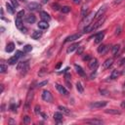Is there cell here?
Returning a JSON list of instances; mask_svg holds the SVG:
<instances>
[{"instance_id":"obj_1","label":"cell","mask_w":125,"mask_h":125,"mask_svg":"<svg viewBox=\"0 0 125 125\" xmlns=\"http://www.w3.org/2000/svg\"><path fill=\"white\" fill-rule=\"evenodd\" d=\"M17 68H18V70L21 72V75H24V74L27 72L28 68H29L28 62H21L18 64Z\"/></svg>"},{"instance_id":"obj_2","label":"cell","mask_w":125,"mask_h":125,"mask_svg":"<svg viewBox=\"0 0 125 125\" xmlns=\"http://www.w3.org/2000/svg\"><path fill=\"white\" fill-rule=\"evenodd\" d=\"M107 104L106 101H97V102H93L89 104L90 108H102L104 106H105Z\"/></svg>"},{"instance_id":"obj_3","label":"cell","mask_w":125,"mask_h":125,"mask_svg":"<svg viewBox=\"0 0 125 125\" xmlns=\"http://www.w3.org/2000/svg\"><path fill=\"white\" fill-rule=\"evenodd\" d=\"M106 7H107L106 5H104V6H102V7L98 10V12L95 14V19H94L95 21H98L99 19L102 18V16H103V15L104 14V12L106 11Z\"/></svg>"},{"instance_id":"obj_4","label":"cell","mask_w":125,"mask_h":125,"mask_svg":"<svg viewBox=\"0 0 125 125\" xmlns=\"http://www.w3.org/2000/svg\"><path fill=\"white\" fill-rule=\"evenodd\" d=\"M42 99H43V101L50 103V102L53 101V96H52V94H51L49 91L44 90V91L42 92Z\"/></svg>"},{"instance_id":"obj_5","label":"cell","mask_w":125,"mask_h":125,"mask_svg":"<svg viewBox=\"0 0 125 125\" xmlns=\"http://www.w3.org/2000/svg\"><path fill=\"white\" fill-rule=\"evenodd\" d=\"M41 8V5L37 2H30L27 4V9L29 11H38Z\"/></svg>"},{"instance_id":"obj_6","label":"cell","mask_w":125,"mask_h":125,"mask_svg":"<svg viewBox=\"0 0 125 125\" xmlns=\"http://www.w3.org/2000/svg\"><path fill=\"white\" fill-rule=\"evenodd\" d=\"M98 65H99V62H98V60L97 59L94 58V59H91L89 61V68L91 70H96L97 67H98Z\"/></svg>"},{"instance_id":"obj_7","label":"cell","mask_w":125,"mask_h":125,"mask_svg":"<svg viewBox=\"0 0 125 125\" xmlns=\"http://www.w3.org/2000/svg\"><path fill=\"white\" fill-rule=\"evenodd\" d=\"M81 35H82V33H74V34H71V35H69V36H67L66 38H65V42H70V41H74V40H76V39H79L80 37H81Z\"/></svg>"},{"instance_id":"obj_8","label":"cell","mask_w":125,"mask_h":125,"mask_svg":"<svg viewBox=\"0 0 125 125\" xmlns=\"http://www.w3.org/2000/svg\"><path fill=\"white\" fill-rule=\"evenodd\" d=\"M104 31H102V32H100V33L95 34V43H96V44L101 43L102 40L104 39Z\"/></svg>"},{"instance_id":"obj_9","label":"cell","mask_w":125,"mask_h":125,"mask_svg":"<svg viewBox=\"0 0 125 125\" xmlns=\"http://www.w3.org/2000/svg\"><path fill=\"white\" fill-rule=\"evenodd\" d=\"M56 88H57V90L62 94V95H67L68 94V91L64 88V86H62V85H61V84H56Z\"/></svg>"},{"instance_id":"obj_10","label":"cell","mask_w":125,"mask_h":125,"mask_svg":"<svg viewBox=\"0 0 125 125\" xmlns=\"http://www.w3.org/2000/svg\"><path fill=\"white\" fill-rule=\"evenodd\" d=\"M86 123H90V124H96V125H101L104 123L103 120L101 119H98V118H93V119H87V120H84Z\"/></svg>"},{"instance_id":"obj_11","label":"cell","mask_w":125,"mask_h":125,"mask_svg":"<svg viewBox=\"0 0 125 125\" xmlns=\"http://www.w3.org/2000/svg\"><path fill=\"white\" fill-rule=\"evenodd\" d=\"M112 63H113V59H107V60H105L104 61V62L103 63V69H107V68H109L111 65H112Z\"/></svg>"},{"instance_id":"obj_12","label":"cell","mask_w":125,"mask_h":125,"mask_svg":"<svg viewBox=\"0 0 125 125\" xmlns=\"http://www.w3.org/2000/svg\"><path fill=\"white\" fill-rule=\"evenodd\" d=\"M37 25H38V27H39L40 29H42V30L47 29V28L49 27V23H48V21H39V22L37 23Z\"/></svg>"},{"instance_id":"obj_13","label":"cell","mask_w":125,"mask_h":125,"mask_svg":"<svg viewBox=\"0 0 125 125\" xmlns=\"http://www.w3.org/2000/svg\"><path fill=\"white\" fill-rule=\"evenodd\" d=\"M15 24H16V26L19 28V29H21L22 28V20H21V18H20V17H16V19H15Z\"/></svg>"},{"instance_id":"obj_14","label":"cell","mask_w":125,"mask_h":125,"mask_svg":"<svg viewBox=\"0 0 125 125\" xmlns=\"http://www.w3.org/2000/svg\"><path fill=\"white\" fill-rule=\"evenodd\" d=\"M41 36H42V31H39V30H35L31 34V38L34 40H38L39 38H41Z\"/></svg>"},{"instance_id":"obj_15","label":"cell","mask_w":125,"mask_h":125,"mask_svg":"<svg viewBox=\"0 0 125 125\" xmlns=\"http://www.w3.org/2000/svg\"><path fill=\"white\" fill-rule=\"evenodd\" d=\"M40 17H41V19H42L43 21H50V20H51V17L49 16V14H48L47 12H44V11H42V12L40 13Z\"/></svg>"},{"instance_id":"obj_16","label":"cell","mask_w":125,"mask_h":125,"mask_svg":"<svg viewBox=\"0 0 125 125\" xmlns=\"http://www.w3.org/2000/svg\"><path fill=\"white\" fill-rule=\"evenodd\" d=\"M74 68H75L76 72H77L80 76H85V71L83 70V68H82L80 65H78V64H74Z\"/></svg>"},{"instance_id":"obj_17","label":"cell","mask_w":125,"mask_h":125,"mask_svg":"<svg viewBox=\"0 0 125 125\" xmlns=\"http://www.w3.org/2000/svg\"><path fill=\"white\" fill-rule=\"evenodd\" d=\"M25 21H26L28 23H34L35 21H36V18H35V16H34L33 14H29V15L26 17Z\"/></svg>"},{"instance_id":"obj_18","label":"cell","mask_w":125,"mask_h":125,"mask_svg":"<svg viewBox=\"0 0 125 125\" xmlns=\"http://www.w3.org/2000/svg\"><path fill=\"white\" fill-rule=\"evenodd\" d=\"M108 50V46H106V45H100L99 46V48H98V52L100 53V54H104V53H106V51Z\"/></svg>"},{"instance_id":"obj_19","label":"cell","mask_w":125,"mask_h":125,"mask_svg":"<svg viewBox=\"0 0 125 125\" xmlns=\"http://www.w3.org/2000/svg\"><path fill=\"white\" fill-rule=\"evenodd\" d=\"M104 112H105V113H107V114H113V115H119V114L121 113L119 110H117V109H113V108L105 109V110H104Z\"/></svg>"},{"instance_id":"obj_20","label":"cell","mask_w":125,"mask_h":125,"mask_svg":"<svg viewBox=\"0 0 125 125\" xmlns=\"http://www.w3.org/2000/svg\"><path fill=\"white\" fill-rule=\"evenodd\" d=\"M6 52H8V53H11V52H13L14 50H15V44L13 43V42H10L9 44H7V46H6Z\"/></svg>"},{"instance_id":"obj_21","label":"cell","mask_w":125,"mask_h":125,"mask_svg":"<svg viewBox=\"0 0 125 125\" xmlns=\"http://www.w3.org/2000/svg\"><path fill=\"white\" fill-rule=\"evenodd\" d=\"M78 46H79V44H78V43H74V44L70 45V46L67 48L66 52H67V53H72L74 50H76V49L78 48Z\"/></svg>"},{"instance_id":"obj_22","label":"cell","mask_w":125,"mask_h":125,"mask_svg":"<svg viewBox=\"0 0 125 125\" xmlns=\"http://www.w3.org/2000/svg\"><path fill=\"white\" fill-rule=\"evenodd\" d=\"M121 73L119 72V70L118 69H113L112 71H111V74H110V78L111 79H116L119 75H120Z\"/></svg>"},{"instance_id":"obj_23","label":"cell","mask_w":125,"mask_h":125,"mask_svg":"<svg viewBox=\"0 0 125 125\" xmlns=\"http://www.w3.org/2000/svg\"><path fill=\"white\" fill-rule=\"evenodd\" d=\"M18 60H19V58L15 55V56L11 57V58L8 60V63H9V64H16V62H18Z\"/></svg>"},{"instance_id":"obj_24","label":"cell","mask_w":125,"mask_h":125,"mask_svg":"<svg viewBox=\"0 0 125 125\" xmlns=\"http://www.w3.org/2000/svg\"><path fill=\"white\" fill-rule=\"evenodd\" d=\"M119 50H120V45H119V44H116V45H114V46L112 47V49H111L113 56H116V55L118 54Z\"/></svg>"},{"instance_id":"obj_25","label":"cell","mask_w":125,"mask_h":125,"mask_svg":"<svg viewBox=\"0 0 125 125\" xmlns=\"http://www.w3.org/2000/svg\"><path fill=\"white\" fill-rule=\"evenodd\" d=\"M58 108H59L62 112H63V113H65V114H70V109H68L67 107H65V106H63V105H59Z\"/></svg>"},{"instance_id":"obj_26","label":"cell","mask_w":125,"mask_h":125,"mask_svg":"<svg viewBox=\"0 0 125 125\" xmlns=\"http://www.w3.org/2000/svg\"><path fill=\"white\" fill-rule=\"evenodd\" d=\"M54 119L57 120L58 122H60L61 120H62V114L61 112H59V111L55 112V113H54Z\"/></svg>"},{"instance_id":"obj_27","label":"cell","mask_w":125,"mask_h":125,"mask_svg":"<svg viewBox=\"0 0 125 125\" xmlns=\"http://www.w3.org/2000/svg\"><path fill=\"white\" fill-rule=\"evenodd\" d=\"M6 8L10 14H14V6H12L10 3H6Z\"/></svg>"},{"instance_id":"obj_28","label":"cell","mask_w":125,"mask_h":125,"mask_svg":"<svg viewBox=\"0 0 125 125\" xmlns=\"http://www.w3.org/2000/svg\"><path fill=\"white\" fill-rule=\"evenodd\" d=\"M8 70V65H6L5 63H1L0 64V72L1 73H5Z\"/></svg>"},{"instance_id":"obj_29","label":"cell","mask_w":125,"mask_h":125,"mask_svg":"<svg viewBox=\"0 0 125 125\" xmlns=\"http://www.w3.org/2000/svg\"><path fill=\"white\" fill-rule=\"evenodd\" d=\"M31 50H32V46L31 45H25V46H23L22 52L23 53H29Z\"/></svg>"},{"instance_id":"obj_30","label":"cell","mask_w":125,"mask_h":125,"mask_svg":"<svg viewBox=\"0 0 125 125\" xmlns=\"http://www.w3.org/2000/svg\"><path fill=\"white\" fill-rule=\"evenodd\" d=\"M76 89H77V91L79 93H83V91H84V88H83V86H82V84L80 82L76 83Z\"/></svg>"},{"instance_id":"obj_31","label":"cell","mask_w":125,"mask_h":125,"mask_svg":"<svg viewBox=\"0 0 125 125\" xmlns=\"http://www.w3.org/2000/svg\"><path fill=\"white\" fill-rule=\"evenodd\" d=\"M61 11H62V13H63V14H67L68 12H70V7H68V6H63V7H62Z\"/></svg>"},{"instance_id":"obj_32","label":"cell","mask_w":125,"mask_h":125,"mask_svg":"<svg viewBox=\"0 0 125 125\" xmlns=\"http://www.w3.org/2000/svg\"><path fill=\"white\" fill-rule=\"evenodd\" d=\"M32 97H33V92L32 91H29L28 92V95H27V99H26V104H29V101H30V99H32Z\"/></svg>"},{"instance_id":"obj_33","label":"cell","mask_w":125,"mask_h":125,"mask_svg":"<svg viewBox=\"0 0 125 125\" xmlns=\"http://www.w3.org/2000/svg\"><path fill=\"white\" fill-rule=\"evenodd\" d=\"M87 10H88V8H87L86 6H83V7H82V10H81V15H82V17H85V16H86Z\"/></svg>"},{"instance_id":"obj_34","label":"cell","mask_w":125,"mask_h":125,"mask_svg":"<svg viewBox=\"0 0 125 125\" xmlns=\"http://www.w3.org/2000/svg\"><path fill=\"white\" fill-rule=\"evenodd\" d=\"M48 83V80H44V81H42V82H40V83H38L37 84V87L38 88H40V87H43L44 85H46Z\"/></svg>"},{"instance_id":"obj_35","label":"cell","mask_w":125,"mask_h":125,"mask_svg":"<svg viewBox=\"0 0 125 125\" xmlns=\"http://www.w3.org/2000/svg\"><path fill=\"white\" fill-rule=\"evenodd\" d=\"M23 122H24V123H29V122H30V117L27 116V115L23 116Z\"/></svg>"},{"instance_id":"obj_36","label":"cell","mask_w":125,"mask_h":125,"mask_svg":"<svg viewBox=\"0 0 125 125\" xmlns=\"http://www.w3.org/2000/svg\"><path fill=\"white\" fill-rule=\"evenodd\" d=\"M22 55H23V52H21V51H17L16 52V56L20 59L21 57H22Z\"/></svg>"},{"instance_id":"obj_37","label":"cell","mask_w":125,"mask_h":125,"mask_svg":"<svg viewBox=\"0 0 125 125\" xmlns=\"http://www.w3.org/2000/svg\"><path fill=\"white\" fill-rule=\"evenodd\" d=\"M11 2H12V4H13V6H14L15 8H17V7H19V3H18V1H17V0H11Z\"/></svg>"},{"instance_id":"obj_38","label":"cell","mask_w":125,"mask_h":125,"mask_svg":"<svg viewBox=\"0 0 125 125\" xmlns=\"http://www.w3.org/2000/svg\"><path fill=\"white\" fill-rule=\"evenodd\" d=\"M23 15H24V11H23V10L20 11V12L17 14V16H18V17H20V18H22V16H23Z\"/></svg>"},{"instance_id":"obj_39","label":"cell","mask_w":125,"mask_h":125,"mask_svg":"<svg viewBox=\"0 0 125 125\" xmlns=\"http://www.w3.org/2000/svg\"><path fill=\"white\" fill-rule=\"evenodd\" d=\"M52 7H53V9H54V10H56V11H58L60 8H62V7H60L58 4H53V6H52Z\"/></svg>"},{"instance_id":"obj_40","label":"cell","mask_w":125,"mask_h":125,"mask_svg":"<svg viewBox=\"0 0 125 125\" xmlns=\"http://www.w3.org/2000/svg\"><path fill=\"white\" fill-rule=\"evenodd\" d=\"M91 60V57L89 56V55H87V56H84L83 57V61H90Z\"/></svg>"},{"instance_id":"obj_41","label":"cell","mask_w":125,"mask_h":125,"mask_svg":"<svg viewBox=\"0 0 125 125\" xmlns=\"http://www.w3.org/2000/svg\"><path fill=\"white\" fill-rule=\"evenodd\" d=\"M39 112H40V106L35 105V113H39Z\"/></svg>"},{"instance_id":"obj_42","label":"cell","mask_w":125,"mask_h":125,"mask_svg":"<svg viewBox=\"0 0 125 125\" xmlns=\"http://www.w3.org/2000/svg\"><path fill=\"white\" fill-rule=\"evenodd\" d=\"M40 114H41V116H42L44 119H47V118H48V115H47L46 113H44V112H40Z\"/></svg>"},{"instance_id":"obj_43","label":"cell","mask_w":125,"mask_h":125,"mask_svg":"<svg viewBox=\"0 0 125 125\" xmlns=\"http://www.w3.org/2000/svg\"><path fill=\"white\" fill-rule=\"evenodd\" d=\"M82 51H83V47H79V49L77 50V55H80L82 53Z\"/></svg>"},{"instance_id":"obj_44","label":"cell","mask_w":125,"mask_h":125,"mask_svg":"<svg viewBox=\"0 0 125 125\" xmlns=\"http://www.w3.org/2000/svg\"><path fill=\"white\" fill-rule=\"evenodd\" d=\"M120 33V26H118L116 29H115V34L117 35V34H119Z\"/></svg>"},{"instance_id":"obj_45","label":"cell","mask_w":125,"mask_h":125,"mask_svg":"<svg viewBox=\"0 0 125 125\" xmlns=\"http://www.w3.org/2000/svg\"><path fill=\"white\" fill-rule=\"evenodd\" d=\"M62 62H59V63H58V64L56 65V68H57V69H59V68H61V66H62Z\"/></svg>"},{"instance_id":"obj_46","label":"cell","mask_w":125,"mask_h":125,"mask_svg":"<svg viewBox=\"0 0 125 125\" xmlns=\"http://www.w3.org/2000/svg\"><path fill=\"white\" fill-rule=\"evenodd\" d=\"M120 105H121L122 108H125V100H123V101L121 102V104H120Z\"/></svg>"},{"instance_id":"obj_47","label":"cell","mask_w":125,"mask_h":125,"mask_svg":"<svg viewBox=\"0 0 125 125\" xmlns=\"http://www.w3.org/2000/svg\"><path fill=\"white\" fill-rule=\"evenodd\" d=\"M100 91H101L102 95H106L107 94V91H105V90H100Z\"/></svg>"},{"instance_id":"obj_48","label":"cell","mask_w":125,"mask_h":125,"mask_svg":"<svg viewBox=\"0 0 125 125\" xmlns=\"http://www.w3.org/2000/svg\"><path fill=\"white\" fill-rule=\"evenodd\" d=\"M124 63H125V58H123V59L120 61V63H119V64L122 65V64H124Z\"/></svg>"},{"instance_id":"obj_49","label":"cell","mask_w":125,"mask_h":125,"mask_svg":"<svg viewBox=\"0 0 125 125\" xmlns=\"http://www.w3.org/2000/svg\"><path fill=\"white\" fill-rule=\"evenodd\" d=\"M69 79H70V74L67 73V74L65 75V80H69Z\"/></svg>"},{"instance_id":"obj_50","label":"cell","mask_w":125,"mask_h":125,"mask_svg":"<svg viewBox=\"0 0 125 125\" xmlns=\"http://www.w3.org/2000/svg\"><path fill=\"white\" fill-rule=\"evenodd\" d=\"M72 2H73L74 4H79V3H80V0H72Z\"/></svg>"},{"instance_id":"obj_51","label":"cell","mask_w":125,"mask_h":125,"mask_svg":"<svg viewBox=\"0 0 125 125\" xmlns=\"http://www.w3.org/2000/svg\"><path fill=\"white\" fill-rule=\"evenodd\" d=\"M122 91H123V93L125 94V81H124V83H123V87H122Z\"/></svg>"},{"instance_id":"obj_52","label":"cell","mask_w":125,"mask_h":125,"mask_svg":"<svg viewBox=\"0 0 125 125\" xmlns=\"http://www.w3.org/2000/svg\"><path fill=\"white\" fill-rule=\"evenodd\" d=\"M121 1H122V0H115V1H114V3H115V4H119Z\"/></svg>"},{"instance_id":"obj_53","label":"cell","mask_w":125,"mask_h":125,"mask_svg":"<svg viewBox=\"0 0 125 125\" xmlns=\"http://www.w3.org/2000/svg\"><path fill=\"white\" fill-rule=\"evenodd\" d=\"M121 74H125V65H124V68H123V70L121 71Z\"/></svg>"},{"instance_id":"obj_54","label":"cell","mask_w":125,"mask_h":125,"mask_svg":"<svg viewBox=\"0 0 125 125\" xmlns=\"http://www.w3.org/2000/svg\"><path fill=\"white\" fill-rule=\"evenodd\" d=\"M3 90H4V85H1V93L3 92Z\"/></svg>"},{"instance_id":"obj_55","label":"cell","mask_w":125,"mask_h":125,"mask_svg":"<svg viewBox=\"0 0 125 125\" xmlns=\"http://www.w3.org/2000/svg\"><path fill=\"white\" fill-rule=\"evenodd\" d=\"M47 1H48V0H43V2H44V3H45V2H47Z\"/></svg>"},{"instance_id":"obj_56","label":"cell","mask_w":125,"mask_h":125,"mask_svg":"<svg viewBox=\"0 0 125 125\" xmlns=\"http://www.w3.org/2000/svg\"><path fill=\"white\" fill-rule=\"evenodd\" d=\"M20 1H25V0H20Z\"/></svg>"}]
</instances>
